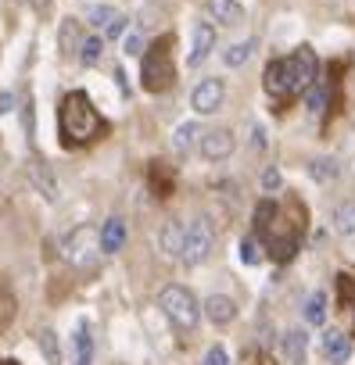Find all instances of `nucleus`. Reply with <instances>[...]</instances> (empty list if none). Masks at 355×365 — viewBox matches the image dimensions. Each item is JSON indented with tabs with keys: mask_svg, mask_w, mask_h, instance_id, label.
I'll return each instance as SVG.
<instances>
[{
	"mask_svg": "<svg viewBox=\"0 0 355 365\" xmlns=\"http://www.w3.org/2000/svg\"><path fill=\"white\" fill-rule=\"evenodd\" d=\"M58 129H61V143L65 147H83V143L104 136L108 122H104V115L94 108V101L83 90H72L58 104Z\"/></svg>",
	"mask_w": 355,
	"mask_h": 365,
	"instance_id": "3",
	"label": "nucleus"
},
{
	"mask_svg": "<svg viewBox=\"0 0 355 365\" xmlns=\"http://www.w3.org/2000/svg\"><path fill=\"white\" fill-rule=\"evenodd\" d=\"M216 247V233H212V222L209 219H194L187 226V240H184V265H201Z\"/></svg>",
	"mask_w": 355,
	"mask_h": 365,
	"instance_id": "7",
	"label": "nucleus"
},
{
	"mask_svg": "<svg viewBox=\"0 0 355 365\" xmlns=\"http://www.w3.org/2000/svg\"><path fill=\"white\" fill-rule=\"evenodd\" d=\"M212 51H216V26L212 22H198L194 26V43H191L187 65H201Z\"/></svg>",
	"mask_w": 355,
	"mask_h": 365,
	"instance_id": "14",
	"label": "nucleus"
},
{
	"mask_svg": "<svg viewBox=\"0 0 355 365\" xmlns=\"http://www.w3.org/2000/svg\"><path fill=\"white\" fill-rule=\"evenodd\" d=\"M201 312H205V319H209L212 326H230V322L237 319V301L226 297V294H212V297H205Z\"/></svg>",
	"mask_w": 355,
	"mask_h": 365,
	"instance_id": "12",
	"label": "nucleus"
},
{
	"mask_svg": "<svg viewBox=\"0 0 355 365\" xmlns=\"http://www.w3.org/2000/svg\"><path fill=\"white\" fill-rule=\"evenodd\" d=\"M330 222H334V233L337 237H355V201H341L334 208Z\"/></svg>",
	"mask_w": 355,
	"mask_h": 365,
	"instance_id": "21",
	"label": "nucleus"
},
{
	"mask_svg": "<svg viewBox=\"0 0 355 365\" xmlns=\"http://www.w3.org/2000/svg\"><path fill=\"white\" fill-rule=\"evenodd\" d=\"M101 255V237L94 226H76L61 237V258L76 269H90Z\"/></svg>",
	"mask_w": 355,
	"mask_h": 365,
	"instance_id": "6",
	"label": "nucleus"
},
{
	"mask_svg": "<svg viewBox=\"0 0 355 365\" xmlns=\"http://www.w3.org/2000/svg\"><path fill=\"white\" fill-rule=\"evenodd\" d=\"M101 54H104V36H97V33L83 36V43H79V61H83L86 68H94V65L101 61Z\"/></svg>",
	"mask_w": 355,
	"mask_h": 365,
	"instance_id": "23",
	"label": "nucleus"
},
{
	"mask_svg": "<svg viewBox=\"0 0 355 365\" xmlns=\"http://www.w3.org/2000/svg\"><path fill=\"white\" fill-rule=\"evenodd\" d=\"M72 365H94V333L86 322L76 326V336H72Z\"/></svg>",
	"mask_w": 355,
	"mask_h": 365,
	"instance_id": "18",
	"label": "nucleus"
},
{
	"mask_svg": "<svg viewBox=\"0 0 355 365\" xmlns=\"http://www.w3.org/2000/svg\"><path fill=\"white\" fill-rule=\"evenodd\" d=\"M126 26H129V19H126V15H119V19H115V22L104 29V40H119V36L126 33Z\"/></svg>",
	"mask_w": 355,
	"mask_h": 365,
	"instance_id": "33",
	"label": "nucleus"
},
{
	"mask_svg": "<svg viewBox=\"0 0 355 365\" xmlns=\"http://www.w3.org/2000/svg\"><path fill=\"white\" fill-rule=\"evenodd\" d=\"M301 233H305V208L298 201H287V205L262 201L255 208V237L276 262H287L298 251Z\"/></svg>",
	"mask_w": 355,
	"mask_h": 365,
	"instance_id": "1",
	"label": "nucleus"
},
{
	"mask_svg": "<svg viewBox=\"0 0 355 365\" xmlns=\"http://www.w3.org/2000/svg\"><path fill=\"white\" fill-rule=\"evenodd\" d=\"M280 187H284V175H280L276 165H269V168L262 172V194H276Z\"/></svg>",
	"mask_w": 355,
	"mask_h": 365,
	"instance_id": "30",
	"label": "nucleus"
},
{
	"mask_svg": "<svg viewBox=\"0 0 355 365\" xmlns=\"http://www.w3.org/2000/svg\"><path fill=\"white\" fill-rule=\"evenodd\" d=\"M140 83L147 93H165L176 86V61H172V36L154 40L140 61Z\"/></svg>",
	"mask_w": 355,
	"mask_h": 365,
	"instance_id": "4",
	"label": "nucleus"
},
{
	"mask_svg": "<svg viewBox=\"0 0 355 365\" xmlns=\"http://www.w3.org/2000/svg\"><path fill=\"white\" fill-rule=\"evenodd\" d=\"M205 11L219 26H241L244 22V8L237 4V0H205Z\"/></svg>",
	"mask_w": 355,
	"mask_h": 365,
	"instance_id": "17",
	"label": "nucleus"
},
{
	"mask_svg": "<svg viewBox=\"0 0 355 365\" xmlns=\"http://www.w3.org/2000/svg\"><path fill=\"white\" fill-rule=\"evenodd\" d=\"M40 351H44V358L51 361V365H61V344H58V333L54 329H40Z\"/></svg>",
	"mask_w": 355,
	"mask_h": 365,
	"instance_id": "27",
	"label": "nucleus"
},
{
	"mask_svg": "<svg viewBox=\"0 0 355 365\" xmlns=\"http://www.w3.org/2000/svg\"><path fill=\"white\" fill-rule=\"evenodd\" d=\"M115 19H119V11L108 8V4H90L86 8V26H94V29H108Z\"/></svg>",
	"mask_w": 355,
	"mask_h": 365,
	"instance_id": "26",
	"label": "nucleus"
},
{
	"mask_svg": "<svg viewBox=\"0 0 355 365\" xmlns=\"http://www.w3.org/2000/svg\"><path fill=\"white\" fill-rule=\"evenodd\" d=\"M184 240H187V226L176 222V219H169L158 233V247H161L165 258H184Z\"/></svg>",
	"mask_w": 355,
	"mask_h": 365,
	"instance_id": "13",
	"label": "nucleus"
},
{
	"mask_svg": "<svg viewBox=\"0 0 355 365\" xmlns=\"http://www.w3.org/2000/svg\"><path fill=\"white\" fill-rule=\"evenodd\" d=\"M79 43H83L79 22H76V19H65V22L58 26V51H61V58H72V54L79 51Z\"/></svg>",
	"mask_w": 355,
	"mask_h": 365,
	"instance_id": "19",
	"label": "nucleus"
},
{
	"mask_svg": "<svg viewBox=\"0 0 355 365\" xmlns=\"http://www.w3.org/2000/svg\"><path fill=\"white\" fill-rule=\"evenodd\" d=\"M15 104V93H0V111H11Z\"/></svg>",
	"mask_w": 355,
	"mask_h": 365,
	"instance_id": "36",
	"label": "nucleus"
},
{
	"mask_svg": "<svg viewBox=\"0 0 355 365\" xmlns=\"http://www.w3.org/2000/svg\"><path fill=\"white\" fill-rule=\"evenodd\" d=\"M198 140H201V125L198 122H184V125H176V133H172V147L180 150V154L191 150Z\"/></svg>",
	"mask_w": 355,
	"mask_h": 365,
	"instance_id": "22",
	"label": "nucleus"
},
{
	"mask_svg": "<svg viewBox=\"0 0 355 365\" xmlns=\"http://www.w3.org/2000/svg\"><path fill=\"white\" fill-rule=\"evenodd\" d=\"M29 4H33V8H36V11H44V8H47V4H51V0H29Z\"/></svg>",
	"mask_w": 355,
	"mask_h": 365,
	"instance_id": "37",
	"label": "nucleus"
},
{
	"mask_svg": "<svg viewBox=\"0 0 355 365\" xmlns=\"http://www.w3.org/2000/svg\"><path fill=\"white\" fill-rule=\"evenodd\" d=\"M29 179H33V187L44 194V201H58V197H61V190H58V179H54V172L47 168V161L33 158V161H29Z\"/></svg>",
	"mask_w": 355,
	"mask_h": 365,
	"instance_id": "15",
	"label": "nucleus"
},
{
	"mask_svg": "<svg viewBox=\"0 0 355 365\" xmlns=\"http://www.w3.org/2000/svg\"><path fill=\"white\" fill-rule=\"evenodd\" d=\"M305 108H309V115H323V108H326V86L319 79L305 90Z\"/></svg>",
	"mask_w": 355,
	"mask_h": 365,
	"instance_id": "28",
	"label": "nucleus"
},
{
	"mask_svg": "<svg viewBox=\"0 0 355 365\" xmlns=\"http://www.w3.org/2000/svg\"><path fill=\"white\" fill-rule=\"evenodd\" d=\"M0 365H19V361H0Z\"/></svg>",
	"mask_w": 355,
	"mask_h": 365,
	"instance_id": "39",
	"label": "nucleus"
},
{
	"mask_svg": "<svg viewBox=\"0 0 355 365\" xmlns=\"http://www.w3.org/2000/svg\"><path fill=\"white\" fill-rule=\"evenodd\" d=\"M280 347H284L287 365H305V358H309V333L305 329H287L280 336Z\"/></svg>",
	"mask_w": 355,
	"mask_h": 365,
	"instance_id": "16",
	"label": "nucleus"
},
{
	"mask_svg": "<svg viewBox=\"0 0 355 365\" xmlns=\"http://www.w3.org/2000/svg\"><path fill=\"white\" fill-rule=\"evenodd\" d=\"M158 308H161V315L180 329V333H191V329H198V322H201V304H198V297L187 290V287H180V283H169L161 294H158Z\"/></svg>",
	"mask_w": 355,
	"mask_h": 365,
	"instance_id": "5",
	"label": "nucleus"
},
{
	"mask_svg": "<svg viewBox=\"0 0 355 365\" xmlns=\"http://www.w3.org/2000/svg\"><path fill=\"white\" fill-rule=\"evenodd\" d=\"M223 101H226V83L216 79V76L201 79V83L191 90V108H194L198 115H216V111L223 108Z\"/></svg>",
	"mask_w": 355,
	"mask_h": 365,
	"instance_id": "8",
	"label": "nucleus"
},
{
	"mask_svg": "<svg viewBox=\"0 0 355 365\" xmlns=\"http://www.w3.org/2000/svg\"><path fill=\"white\" fill-rule=\"evenodd\" d=\"M198 147H201L205 161H226L237 150V136H234V129H209V133H201Z\"/></svg>",
	"mask_w": 355,
	"mask_h": 365,
	"instance_id": "9",
	"label": "nucleus"
},
{
	"mask_svg": "<svg viewBox=\"0 0 355 365\" xmlns=\"http://www.w3.org/2000/svg\"><path fill=\"white\" fill-rule=\"evenodd\" d=\"M319 76V61H316V51L312 47H294V54L287 58H276L266 65V76H262V86L273 101H291L298 93H305Z\"/></svg>",
	"mask_w": 355,
	"mask_h": 365,
	"instance_id": "2",
	"label": "nucleus"
},
{
	"mask_svg": "<svg viewBox=\"0 0 355 365\" xmlns=\"http://www.w3.org/2000/svg\"><path fill=\"white\" fill-rule=\"evenodd\" d=\"M305 322L309 326H323L326 322V294L323 290L309 294V301H305Z\"/></svg>",
	"mask_w": 355,
	"mask_h": 365,
	"instance_id": "25",
	"label": "nucleus"
},
{
	"mask_svg": "<svg viewBox=\"0 0 355 365\" xmlns=\"http://www.w3.org/2000/svg\"><path fill=\"white\" fill-rule=\"evenodd\" d=\"M140 47H144V40H140V33H129V36L122 40V51H126V54H144Z\"/></svg>",
	"mask_w": 355,
	"mask_h": 365,
	"instance_id": "34",
	"label": "nucleus"
},
{
	"mask_svg": "<svg viewBox=\"0 0 355 365\" xmlns=\"http://www.w3.org/2000/svg\"><path fill=\"white\" fill-rule=\"evenodd\" d=\"M255 47H259L255 36H251V40H241V43H230V47L223 51V65H226V68H241V65H248L251 54H255Z\"/></svg>",
	"mask_w": 355,
	"mask_h": 365,
	"instance_id": "20",
	"label": "nucleus"
},
{
	"mask_svg": "<svg viewBox=\"0 0 355 365\" xmlns=\"http://www.w3.org/2000/svg\"><path fill=\"white\" fill-rule=\"evenodd\" d=\"M251 147H255V150H266V129H262V125L251 129Z\"/></svg>",
	"mask_w": 355,
	"mask_h": 365,
	"instance_id": "35",
	"label": "nucleus"
},
{
	"mask_svg": "<svg viewBox=\"0 0 355 365\" xmlns=\"http://www.w3.org/2000/svg\"><path fill=\"white\" fill-rule=\"evenodd\" d=\"M259 365H273V361H269V358H259Z\"/></svg>",
	"mask_w": 355,
	"mask_h": 365,
	"instance_id": "38",
	"label": "nucleus"
},
{
	"mask_svg": "<svg viewBox=\"0 0 355 365\" xmlns=\"http://www.w3.org/2000/svg\"><path fill=\"white\" fill-rule=\"evenodd\" d=\"M319 351H323V358L330 365H344L351 358V336H344L341 329H326L319 336Z\"/></svg>",
	"mask_w": 355,
	"mask_h": 365,
	"instance_id": "11",
	"label": "nucleus"
},
{
	"mask_svg": "<svg viewBox=\"0 0 355 365\" xmlns=\"http://www.w3.org/2000/svg\"><path fill=\"white\" fill-rule=\"evenodd\" d=\"M97 237H101V255H119V251L126 247V240H129L126 219H119V215H108V219L101 222Z\"/></svg>",
	"mask_w": 355,
	"mask_h": 365,
	"instance_id": "10",
	"label": "nucleus"
},
{
	"mask_svg": "<svg viewBox=\"0 0 355 365\" xmlns=\"http://www.w3.org/2000/svg\"><path fill=\"white\" fill-rule=\"evenodd\" d=\"M201 365H230V354H226V347H223V344H212V347L205 351Z\"/></svg>",
	"mask_w": 355,
	"mask_h": 365,
	"instance_id": "31",
	"label": "nucleus"
},
{
	"mask_svg": "<svg viewBox=\"0 0 355 365\" xmlns=\"http://www.w3.org/2000/svg\"><path fill=\"white\" fill-rule=\"evenodd\" d=\"M309 175H312L316 182H334V179L341 175V165H337L334 158H312V161H309Z\"/></svg>",
	"mask_w": 355,
	"mask_h": 365,
	"instance_id": "24",
	"label": "nucleus"
},
{
	"mask_svg": "<svg viewBox=\"0 0 355 365\" xmlns=\"http://www.w3.org/2000/svg\"><path fill=\"white\" fill-rule=\"evenodd\" d=\"M262 251H266V247H262L259 237H244V240H241V262H244V265H259V262H262Z\"/></svg>",
	"mask_w": 355,
	"mask_h": 365,
	"instance_id": "29",
	"label": "nucleus"
},
{
	"mask_svg": "<svg viewBox=\"0 0 355 365\" xmlns=\"http://www.w3.org/2000/svg\"><path fill=\"white\" fill-rule=\"evenodd\" d=\"M11 315H15V301H11V294H0V326H8Z\"/></svg>",
	"mask_w": 355,
	"mask_h": 365,
	"instance_id": "32",
	"label": "nucleus"
}]
</instances>
